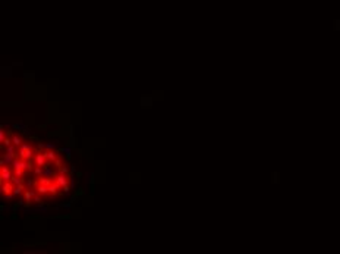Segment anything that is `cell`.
Returning a JSON list of instances; mask_svg holds the SVG:
<instances>
[{
	"label": "cell",
	"mask_w": 340,
	"mask_h": 254,
	"mask_svg": "<svg viewBox=\"0 0 340 254\" xmlns=\"http://www.w3.org/2000/svg\"><path fill=\"white\" fill-rule=\"evenodd\" d=\"M12 143H13V145L19 147L24 141H22V138H21V137H18V135H12Z\"/></svg>",
	"instance_id": "obj_1"
},
{
	"label": "cell",
	"mask_w": 340,
	"mask_h": 254,
	"mask_svg": "<svg viewBox=\"0 0 340 254\" xmlns=\"http://www.w3.org/2000/svg\"><path fill=\"white\" fill-rule=\"evenodd\" d=\"M334 28H336V30H340V19L339 21H334Z\"/></svg>",
	"instance_id": "obj_2"
}]
</instances>
